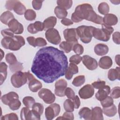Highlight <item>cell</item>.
Returning <instances> with one entry per match:
<instances>
[{
  "instance_id": "cell-20",
  "label": "cell",
  "mask_w": 120,
  "mask_h": 120,
  "mask_svg": "<svg viewBox=\"0 0 120 120\" xmlns=\"http://www.w3.org/2000/svg\"><path fill=\"white\" fill-rule=\"evenodd\" d=\"M109 51L108 47L104 44H98L94 47L95 53L99 56H103L106 54Z\"/></svg>"
},
{
  "instance_id": "cell-42",
  "label": "cell",
  "mask_w": 120,
  "mask_h": 120,
  "mask_svg": "<svg viewBox=\"0 0 120 120\" xmlns=\"http://www.w3.org/2000/svg\"><path fill=\"white\" fill-rule=\"evenodd\" d=\"M47 42L45 40L42 38H35L34 40V46L35 47L36 46H44L46 45Z\"/></svg>"
},
{
  "instance_id": "cell-54",
  "label": "cell",
  "mask_w": 120,
  "mask_h": 120,
  "mask_svg": "<svg viewBox=\"0 0 120 120\" xmlns=\"http://www.w3.org/2000/svg\"><path fill=\"white\" fill-rule=\"evenodd\" d=\"M43 1V0H33L32 1L33 8L35 10H39L42 7V3Z\"/></svg>"
},
{
  "instance_id": "cell-50",
  "label": "cell",
  "mask_w": 120,
  "mask_h": 120,
  "mask_svg": "<svg viewBox=\"0 0 120 120\" xmlns=\"http://www.w3.org/2000/svg\"><path fill=\"white\" fill-rule=\"evenodd\" d=\"M65 95L68 98L71 100H73L75 98V93L74 91L71 88L68 87L67 88L65 91Z\"/></svg>"
},
{
  "instance_id": "cell-17",
  "label": "cell",
  "mask_w": 120,
  "mask_h": 120,
  "mask_svg": "<svg viewBox=\"0 0 120 120\" xmlns=\"http://www.w3.org/2000/svg\"><path fill=\"white\" fill-rule=\"evenodd\" d=\"M78 72V68L77 66L74 63H70L65 74V78L68 80H70L73 76V75L76 74Z\"/></svg>"
},
{
  "instance_id": "cell-36",
  "label": "cell",
  "mask_w": 120,
  "mask_h": 120,
  "mask_svg": "<svg viewBox=\"0 0 120 120\" xmlns=\"http://www.w3.org/2000/svg\"><path fill=\"white\" fill-rule=\"evenodd\" d=\"M85 79L84 75H79L75 77L72 81V84L75 87H79L82 85L85 82Z\"/></svg>"
},
{
  "instance_id": "cell-44",
  "label": "cell",
  "mask_w": 120,
  "mask_h": 120,
  "mask_svg": "<svg viewBox=\"0 0 120 120\" xmlns=\"http://www.w3.org/2000/svg\"><path fill=\"white\" fill-rule=\"evenodd\" d=\"M110 97L112 98H119L120 97V87H114L110 91Z\"/></svg>"
},
{
  "instance_id": "cell-35",
  "label": "cell",
  "mask_w": 120,
  "mask_h": 120,
  "mask_svg": "<svg viewBox=\"0 0 120 120\" xmlns=\"http://www.w3.org/2000/svg\"><path fill=\"white\" fill-rule=\"evenodd\" d=\"M64 108L66 112H72L74 110V105L73 101L70 99H66L63 104Z\"/></svg>"
},
{
  "instance_id": "cell-18",
  "label": "cell",
  "mask_w": 120,
  "mask_h": 120,
  "mask_svg": "<svg viewBox=\"0 0 120 120\" xmlns=\"http://www.w3.org/2000/svg\"><path fill=\"white\" fill-rule=\"evenodd\" d=\"M98 64L101 68L104 69H109L112 65V60L108 56H103L100 59Z\"/></svg>"
},
{
  "instance_id": "cell-33",
  "label": "cell",
  "mask_w": 120,
  "mask_h": 120,
  "mask_svg": "<svg viewBox=\"0 0 120 120\" xmlns=\"http://www.w3.org/2000/svg\"><path fill=\"white\" fill-rule=\"evenodd\" d=\"M109 6L106 2L100 3L98 6V11L102 15H106L109 12Z\"/></svg>"
},
{
  "instance_id": "cell-49",
  "label": "cell",
  "mask_w": 120,
  "mask_h": 120,
  "mask_svg": "<svg viewBox=\"0 0 120 120\" xmlns=\"http://www.w3.org/2000/svg\"><path fill=\"white\" fill-rule=\"evenodd\" d=\"M74 119V114L72 112H66L63 114V115L61 117H59L57 118V120H71Z\"/></svg>"
},
{
  "instance_id": "cell-2",
  "label": "cell",
  "mask_w": 120,
  "mask_h": 120,
  "mask_svg": "<svg viewBox=\"0 0 120 120\" xmlns=\"http://www.w3.org/2000/svg\"><path fill=\"white\" fill-rule=\"evenodd\" d=\"M93 10L92 7L89 4L84 3L77 6L75 12L72 14V22H78L83 20H87L90 12Z\"/></svg>"
},
{
  "instance_id": "cell-3",
  "label": "cell",
  "mask_w": 120,
  "mask_h": 120,
  "mask_svg": "<svg viewBox=\"0 0 120 120\" xmlns=\"http://www.w3.org/2000/svg\"><path fill=\"white\" fill-rule=\"evenodd\" d=\"M95 27L91 26H80L76 29L78 37L85 44L90 43L93 37L92 32Z\"/></svg>"
},
{
  "instance_id": "cell-25",
  "label": "cell",
  "mask_w": 120,
  "mask_h": 120,
  "mask_svg": "<svg viewBox=\"0 0 120 120\" xmlns=\"http://www.w3.org/2000/svg\"><path fill=\"white\" fill-rule=\"evenodd\" d=\"M14 18L13 14L9 11H7L3 12L0 17V21L4 24L8 25L9 22Z\"/></svg>"
},
{
  "instance_id": "cell-46",
  "label": "cell",
  "mask_w": 120,
  "mask_h": 120,
  "mask_svg": "<svg viewBox=\"0 0 120 120\" xmlns=\"http://www.w3.org/2000/svg\"><path fill=\"white\" fill-rule=\"evenodd\" d=\"M73 50L77 55H81L83 53L84 49L83 46L79 44H75L74 45L73 47Z\"/></svg>"
},
{
  "instance_id": "cell-34",
  "label": "cell",
  "mask_w": 120,
  "mask_h": 120,
  "mask_svg": "<svg viewBox=\"0 0 120 120\" xmlns=\"http://www.w3.org/2000/svg\"><path fill=\"white\" fill-rule=\"evenodd\" d=\"M9 108L13 111L18 110L21 105V103L18 98H14L9 102L8 104Z\"/></svg>"
},
{
  "instance_id": "cell-64",
  "label": "cell",
  "mask_w": 120,
  "mask_h": 120,
  "mask_svg": "<svg viewBox=\"0 0 120 120\" xmlns=\"http://www.w3.org/2000/svg\"><path fill=\"white\" fill-rule=\"evenodd\" d=\"M0 51H1V60H1L2 58H3V57L4 56V52H3V51L1 49H0Z\"/></svg>"
},
{
  "instance_id": "cell-26",
  "label": "cell",
  "mask_w": 120,
  "mask_h": 120,
  "mask_svg": "<svg viewBox=\"0 0 120 120\" xmlns=\"http://www.w3.org/2000/svg\"><path fill=\"white\" fill-rule=\"evenodd\" d=\"M78 114L81 118L90 120L91 119V110L88 107H84L81 108Z\"/></svg>"
},
{
  "instance_id": "cell-21",
  "label": "cell",
  "mask_w": 120,
  "mask_h": 120,
  "mask_svg": "<svg viewBox=\"0 0 120 120\" xmlns=\"http://www.w3.org/2000/svg\"><path fill=\"white\" fill-rule=\"evenodd\" d=\"M103 111L101 107L96 106L93 108L91 110V119L92 120H103Z\"/></svg>"
},
{
  "instance_id": "cell-61",
  "label": "cell",
  "mask_w": 120,
  "mask_h": 120,
  "mask_svg": "<svg viewBox=\"0 0 120 120\" xmlns=\"http://www.w3.org/2000/svg\"><path fill=\"white\" fill-rule=\"evenodd\" d=\"M61 22L62 24L65 26H69L73 24V22L72 21L70 20L68 18H64L61 20Z\"/></svg>"
},
{
  "instance_id": "cell-39",
  "label": "cell",
  "mask_w": 120,
  "mask_h": 120,
  "mask_svg": "<svg viewBox=\"0 0 120 120\" xmlns=\"http://www.w3.org/2000/svg\"><path fill=\"white\" fill-rule=\"evenodd\" d=\"M9 69L12 72H16L23 69V66L22 63L17 61L16 63L9 65Z\"/></svg>"
},
{
  "instance_id": "cell-12",
  "label": "cell",
  "mask_w": 120,
  "mask_h": 120,
  "mask_svg": "<svg viewBox=\"0 0 120 120\" xmlns=\"http://www.w3.org/2000/svg\"><path fill=\"white\" fill-rule=\"evenodd\" d=\"M63 36L67 41L77 43L79 37L77 35L76 29H66L63 31Z\"/></svg>"
},
{
  "instance_id": "cell-52",
  "label": "cell",
  "mask_w": 120,
  "mask_h": 120,
  "mask_svg": "<svg viewBox=\"0 0 120 120\" xmlns=\"http://www.w3.org/2000/svg\"><path fill=\"white\" fill-rule=\"evenodd\" d=\"M1 33L4 38L14 37V33L9 29H6L2 30L1 31Z\"/></svg>"
},
{
  "instance_id": "cell-23",
  "label": "cell",
  "mask_w": 120,
  "mask_h": 120,
  "mask_svg": "<svg viewBox=\"0 0 120 120\" xmlns=\"http://www.w3.org/2000/svg\"><path fill=\"white\" fill-rule=\"evenodd\" d=\"M14 98H19V96L16 92L11 91L2 96L1 100L3 104L8 105L9 102Z\"/></svg>"
},
{
  "instance_id": "cell-30",
  "label": "cell",
  "mask_w": 120,
  "mask_h": 120,
  "mask_svg": "<svg viewBox=\"0 0 120 120\" xmlns=\"http://www.w3.org/2000/svg\"><path fill=\"white\" fill-rule=\"evenodd\" d=\"M75 44L74 43L68 42V41H63L62 42L59 47L60 48L64 50V51L66 53H69L71 50H73V47L74 45Z\"/></svg>"
},
{
  "instance_id": "cell-22",
  "label": "cell",
  "mask_w": 120,
  "mask_h": 120,
  "mask_svg": "<svg viewBox=\"0 0 120 120\" xmlns=\"http://www.w3.org/2000/svg\"><path fill=\"white\" fill-rule=\"evenodd\" d=\"M108 78L111 81L120 79V68L119 67L116 68H111L108 72Z\"/></svg>"
},
{
  "instance_id": "cell-40",
  "label": "cell",
  "mask_w": 120,
  "mask_h": 120,
  "mask_svg": "<svg viewBox=\"0 0 120 120\" xmlns=\"http://www.w3.org/2000/svg\"><path fill=\"white\" fill-rule=\"evenodd\" d=\"M100 103L103 108L107 107L113 104V100L112 97L107 96L105 99L100 101Z\"/></svg>"
},
{
  "instance_id": "cell-14",
  "label": "cell",
  "mask_w": 120,
  "mask_h": 120,
  "mask_svg": "<svg viewBox=\"0 0 120 120\" xmlns=\"http://www.w3.org/2000/svg\"><path fill=\"white\" fill-rule=\"evenodd\" d=\"M93 37L96 39L105 42L108 41L110 38L111 35L103 30L102 29L95 28L92 32Z\"/></svg>"
},
{
  "instance_id": "cell-32",
  "label": "cell",
  "mask_w": 120,
  "mask_h": 120,
  "mask_svg": "<svg viewBox=\"0 0 120 120\" xmlns=\"http://www.w3.org/2000/svg\"><path fill=\"white\" fill-rule=\"evenodd\" d=\"M57 3L59 7L67 10L72 7L73 1L71 0H58L57 1Z\"/></svg>"
},
{
  "instance_id": "cell-43",
  "label": "cell",
  "mask_w": 120,
  "mask_h": 120,
  "mask_svg": "<svg viewBox=\"0 0 120 120\" xmlns=\"http://www.w3.org/2000/svg\"><path fill=\"white\" fill-rule=\"evenodd\" d=\"M32 109L41 115L44 111V106L39 103H35L32 107Z\"/></svg>"
},
{
  "instance_id": "cell-55",
  "label": "cell",
  "mask_w": 120,
  "mask_h": 120,
  "mask_svg": "<svg viewBox=\"0 0 120 120\" xmlns=\"http://www.w3.org/2000/svg\"><path fill=\"white\" fill-rule=\"evenodd\" d=\"M33 24L35 29L38 32L42 31L44 30V26L43 22L40 21H36Z\"/></svg>"
},
{
  "instance_id": "cell-63",
  "label": "cell",
  "mask_w": 120,
  "mask_h": 120,
  "mask_svg": "<svg viewBox=\"0 0 120 120\" xmlns=\"http://www.w3.org/2000/svg\"><path fill=\"white\" fill-rule=\"evenodd\" d=\"M110 1L113 4H115V5H118L119 4L120 2V0H110Z\"/></svg>"
},
{
  "instance_id": "cell-16",
  "label": "cell",
  "mask_w": 120,
  "mask_h": 120,
  "mask_svg": "<svg viewBox=\"0 0 120 120\" xmlns=\"http://www.w3.org/2000/svg\"><path fill=\"white\" fill-rule=\"evenodd\" d=\"M110 87L108 85H105L103 88L99 89L96 93L95 97L98 100L102 101L108 96L110 93Z\"/></svg>"
},
{
  "instance_id": "cell-57",
  "label": "cell",
  "mask_w": 120,
  "mask_h": 120,
  "mask_svg": "<svg viewBox=\"0 0 120 120\" xmlns=\"http://www.w3.org/2000/svg\"><path fill=\"white\" fill-rule=\"evenodd\" d=\"M17 0H8L6 1L5 7L6 8L9 10H13L14 7Z\"/></svg>"
},
{
  "instance_id": "cell-45",
  "label": "cell",
  "mask_w": 120,
  "mask_h": 120,
  "mask_svg": "<svg viewBox=\"0 0 120 120\" xmlns=\"http://www.w3.org/2000/svg\"><path fill=\"white\" fill-rule=\"evenodd\" d=\"M13 37H4L1 41V44L3 47L6 49H9V45Z\"/></svg>"
},
{
  "instance_id": "cell-38",
  "label": "cell",
  "mask_w": 120,
  "mask_h": 120,
  "mask_svg": "<svg viewBox=\"0 0 120 120\" xmlns=\"http://www.w3.org/2000/svg\"><path fill=\"white\" fill-rule=\"evenodd\" d=\"M24 17L27 20L33 21L36 17V13L33 10L28 9L26 10L24 13Z\"/></svg>"
},
{
  "instance_id": "cell-6",
  "label": "cell",
  "mask_w": 120,
  "mask_h": 120,
  "mask_svg": "<svg viewBox=\"0 0 120 120\" xmlns=\"http://www.w3.org/2000/svg\"><path fill=\"white\" fill-rule=\"evenodd\" d=\"M60 111V105L56 103H53L46 107L45 110V116L47 120H51L57 116Z\"/></svg>"
},
{
  "instance_id": "cell-51",
  "label": "cell",
  "mask_w": 120,
  "mask_h": 120,
  "mask_svg": "<svg viewBox=\"0 0 120 120\" xmlns=\"http://www.w3.org/2000/svg\"><path fill=\"white\" fill-rule=\"evenodd\" d=\"M91 85L94 88L96 89H101L105 87V82L104 81H96L92 83Z\"/></svg>"
},
{
  "instance_id": "cell-47",
  "label": "cell",
  "mask_w": 120,
  "mask_h": 120,
  "mask_svg": "<svg viewBox=\"0 0 120 120\" xmlns=\"http://www.w3.org/2000/svg\"><path fill=\"white\" fill-rule=\"evenodd\" d=\"M18 116L16 113H11L6 114L0 118V120H17Z\"/></svg>"
},
{
  "instance_id": "cell-28",
  "label": "cell",
  "mask_w": 120,
  "mask_h": 120,
  "mask_svg": "<svg viewBox=\"0 0 120 120\" xmlns=\"http://www.w3.org/2000/svg\"><path fill=\"white\" fill-rule=\"evenodd\" d=\"M103 112L108 117H113L117 113V110L116 106L112 104L107 107H103Z\"/></svg>"
},
{
  "instance_id": "cell-60",
  "label": "cell",
  "mask_w": 120,
  "mask_h": 120,
  "mask_svg": "<svg viewBox=\"0 0 120 120\" xmlns=\"http://www.w3.org/2000/svg\"><path fill=\"white\" fill-rule=\"evenodd\" d=\"M73 102L74 105V107L75 109H78L80 106L81 102L80 99L78 96H75L74 99L73 100Z\"/></svg>"
},
{
  "instance_id": "cell-56",
  "label": "cell",
  "mask_w": 120,
  "mask_h": 120,
  "mask_svg": "<svg viewBox=\"0 0 120 120\" xmlns=\"http://www.w3.org/2000/svg\"><path fill=\"white\" fill-rule=\"evenodd\" d=\"M102 29L110 35L112 34L114 30L112 26L106 25L104 23L102 24Z\"/></svg>"
},
{
  "instance_id": "cell-41",
  "label": "cell",
  "mask_w": 120,
  "mask_h": 120,
  "mask_svg": "<svg viewBox=\"0 0 120 120\" xmlns=\"http://www.w3.org/2000/svg\"><path fill=\"white\" fill-rule=\"evenodd\" d=\"M5 59L7 62L9 64V65L13 64L17 61L16 57L13 53H8L7 54Z\"/></svg>"
},
{
  "instance_id": "cell-58",
  "label": "cell",
  "mask_w": 120,
  "mask_h": 120,
  "mask_svg": "<svg viewBox=\"0 0 120 120\" xmlns=\"http://www.w3.org/2000/svg\"><path fill=\"white\" fill-rule=\"evenodd\" d=\"M112 40L115 44H116L117 45H119L120 44V33L119 32H118V31L115 32L112 34Z\"/></svg>"
},
{
  "instance_id": "cell-19",
  "label": "cell",
  "mask_w": 120,
  "mask_h": 120,
  "mask_svg": "<svg viewBox=\"0 0 120 120\" xmlns=\"http://www.w3.org/2000/svg\"><path fill=\"white\" fill-rule=\"evenodd\" d=\"M118 21L117 17L112 14H107L103 17V23L110 26L116 25Z\"/></svg>"
},
{
  "instance_id": "cell-4",
  "label": "cell",
  "mask_w": 120,
  "mask_h": 120,
  "mask_svg": "<svg viewBox=\"0 0 120 120\" xmlns=\"http://www.w3.org/2000/svg\"><path fill=\"white\" fill-rule=\"evenodd\" d=\"M11 82L15 88H20L26 84L28 81L27 72L19 71L14 74L11 77Z\"/></svg>"
},
{
  "instance_id": "cell-1",
  "label": "cell",
  "mask_w": 120,
  "mask_h": 120,
  "mask_svg": "<svg viewBox=\"0 0 120 120\" xmlns=\"http://www.w3.org/2000/svg\"><path fill=\"white\" fill-rule=\"evenodd\" d=\"M68 64L63 51L47 46L37 52L31 70L38 78L45 83H51L65 75Z\"/></svg>"
},
{
  "instance_id": "cell-24",
  "label": "cell",
  "mask_w": 120,
  "mask_h": 120,
  "mask_svg": "<svg viewBox=\"0 0 120 120\" xmlns=\"http://www.w3.org/2000/svg\"><path fill=\"white\" fill-rule=\"evenodd\" d=\"M44 30L53 28L57 23V19L54 16H50L45 19L43 22Z\"/></svg>"
},
{
  "instance_id": "cell-53",
  "label": "cell",
  "mask_w": 120,
  "mask_h": 120,
  "mask_svg": "<svg viewBox=\"0 0 120 120\" xmlns=\"http://www.w3.org/2000/svg\"><path fill=\"white\" fill-rule=\"evenodd\" d=\"M29 111H30L29 108L27 107H23L21 111V113H20V116H21V120H26L27 116Z\"/></svg>"
},
{
  "instance_id": "cell-62",
  "label": "cell",
  "mask_w": 120,
  "mask_h": 120,
  "mask_svg": "<svg viewBox=\"0 0 120 120\" xmlns=\"http://www.w3.org/2000/svg\"><path fill=\"white\" fill-rule=\"evenodd\" d=\"M115 60L116 64L120 66V55L118 54L116 55L115 58Z\"/></svg>"
},
{
  "instance_id": "cell-59",
  "label": "cell",
  "mask_w": 120,
  "mask_h": 120,
  "mask_svg": "<svg viewBox=\"0 0 120 120\" xmlns=\"http://www.w3.org/2000/svg\"><path fill=\"white\" fill-rule=\"evenodd\" d=\"M27 30L28 32L31 34H35L38 32V31L35 29L33 23H30L28 25L27 27Z\"/></svg>"
},
{
  "instance_id": "cell-48",
  "label": "cell",
  "mask_w": 120,
  "mask_h": 120,
  "mask_svg": "<svg viewBox=\"0 0 120 120\" xmlns=\"http://www.w3.org/2000/svg\"><path fill=\"white\" fill-rule=\"evenodd\" d=\"M82 60V57H81L79 55H73L72 56L69 60V61L70 63L75 64L76 65L79 64L81 60Z\"/></svg>"
},
{
  "instance_id": "cell-7",
  "label": "cell",
  "mask_w": 120,
  "mask_h": 120,
  "mask_svg": "<svg viewBox=\"0 0 120 120\" xmlns=\"http://www.w3.org/2000/svg\"><path fill=\"white\" fill-rule=\"evenodd\" d=\"M39 97L42 99L45 103L47 104H52L55 101V96L49 89L43 88L38 93Z\"/></svg>"
},
{
  "instance_id": "cell-15",
  "label": "cell",
  "mask_w": 120,
  "mask_h": 120,
  "mask_svg": "<svg viewBox=\"0 0 120 120\" xmlns=\"http://www.w3.org/2000/svg\"><path fill=\"white\" fill-rule=\"evenodd\" d=\"M82 61L87 68L90 70L96 69L98 66V63L97 60L87 55L83 56L82 58Z\"/></svg>"
},
{
  "instance_id": "cell-27",
  "label": "cell",
  "mask_w": 120,
  "mask_h": 120,
  "mask_svg": "<svg viewBox=\"0 0 120 120\" xmlns=\"http://www.w3.org/2000/svg\"><path fill=\"white\" fill-rule=\"evenodd\" d=\"M7 65L4 62H1L0 65V85L2 84L7 76Z\"/></svg>"
},
{
  "instance_id": "cell-31",
  "label": "cell",
  "mask_w": 120,
  "mask_h": 120,
  "mask_svg": "<svg viewBox=\"0 0 120 120\" xmlns=\"http://www.w3.org/2000/svg\"><path fill=\"white\" fill-rule=\"evenodd\" d=\"M54 13L56 15V16L59 19H64L68 15V12L66 10L64 9L63 8L57 6L54 8Z\"/></svg>"
},
{
  "instance_id": "cell-5",
  "label": "cell",
  "mask_w": 120,
  "mask_h": 120,
  "mask_svg": "<svg viewBox=\"0 0 120 120\" xmlns=\"http://www.w3.org/2000/svg\"><path fill=\"white\" fill-rule=\"evenodd\" d=\"M45 36L46 39L51 44L54 45L59 44L61 41V37L59 31L54 28L47 30Z\"/></svg>"
},
{
  "instance_id": "cell-9",
  "label": "cell",
  "mask_w": 120,
  "mask_h": 120,
  "mask_svg": "<svg viewBox=\"0 0 120 120\" xmlns=\"http://www.w3.org/2000/svg\"><path fill=\"white\" fill-rule=\"evenodd\" d=\"M67 85V82L64 79H61L57 80L55 83V94L58 97H64L65 96V91Z\"/></svg>"
},
{
  "instance_id": "cell-37",
  "label": "cell",
  "mask_w": 120,
  "mask_h": 120,
  "mask_svg": "<svg viewBox=\"0 0 120 120\" xmlns=\"http://www.w3.org/2000/svg\"><path fill=\"white\" fill-rule=\"evenodd\" d=\"M22 102L26 107L30 108H32L33 105L35 103V100L33 97L27 96L23 98Z\"/></svg>"
},
{
  "instance_id": "cell-11",
  "label": "cell",
  "mask_w": 120,
  "mask_h": 120,
  "mask_svg": "<svg viewBox=\"0 0 120 120\" xmlns=\"http://www.w3.org/2000/svg\"><path fill=\"white\" fill-rule=\"evenodd\" d=\"M94 89L90 84H87L81 88L78 92L80 97L82 99H88L94 94Z\"/></svg>"
},
{
  "instance_id": "cell-8",
  "label": "cell",
  "mask_w": 120,
  "mask_h": 120,
  "mask_svg": "<svg viewBox=\"0 0 120 120\" xmlns=\"http://www.w3.org/2000/svg\"><path fill=\"white\" fill-rule=\"evenodd\" d=\"M27 75L28 80L29 88L32 92H37L41 89L42 84L39 81L36 79L29 72H27Z\"/></svg>"
},
{
  "instance_id": "cell-13",
  "label": "cell",
  "mask_w": 120,
  "mask_h": 120,
  "mask_svg": "<svg viewBox=\"0 0 120 120\" xmlns=\"http://www.w3.org/2000/svg\"><path fill=\"white\" fill-rule=\"evenodd\" d=\"M9 29L16 34H21L23 32V25L16 19L14 18L11 20L8 24Z\"/></svg>"
},
{
  "instance_id": "cell-10",
  "label": "cell",
  "mask_w": 120,
  "mask_h": 120,
  "mask_svg": "<svg viewBox=\"0 0 120 120\" xmlns=\"http://www.w3.org/2000/svg\"><path fill=\"white\" fill-rule=\"evenodd\" d=\"M25 44L24 38L21 36H14L9 45V49L12 51H17Z\"/></svg>"
},
{
  "instance_id": "cell-29",
  "label": "cell",
  "mask_w": 120,
  "mask_h": 120,
  "mask_svg": "<svg viewBox=\"0 0 120 120\" xmlns=\"http://www.w3.org/2000/svg\"><path fill=\"white\" fill-rule=\"evenodd\" d=\"M13 10L15 13L19 15H22L25 13L26 8L20 1L17 0L13 8Z\"/></svg>"
}]
</instances>
